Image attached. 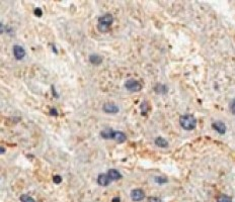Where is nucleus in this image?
I'll list each match as a JSON object with an SVG mask.
<instances>
[{"label":"nucleus","mask_w":235,"mask_h":202,"mask_svg":"<svg viewBox=\"0 0 235 202\" xmlns=\"http://www.w3.org/2000/svg\"><path fill=\"white\" fill-rule=\"evenodd\" d=\"M179 124L184 129L192 130L197 127V119L192 114H184L179 117Z\"/></svg>","instance_id":"nucleus-1"},{"label":"nucleus","mask_w":235,"mask_h":202,"mask_svg":"<svg viewBox=\"0 0 235 202\" xmlns=\"http://www.w3.org/2000/svg\"><path fill=\"white\" fill-rule=\"evenodd\" d=\"M113 15L110 13H106L104 15L101 16L98 18V24H97V28L99 32H106L110 29L111 23H113Z\"/></svg>","instance_id":"nucleus-2"},{"label":"nucleus","mask_w":235,"mask_h":202,"mask_svg":"<svg viewBox=\"0 0 235 202\" xmlns=\"http://www.w3.org/2000/svg\"><path fill=\"white\" fill-rule=\"evenodd\" d=\"M125 87L127 88L129 91H132V92H138L142 89V85L135 79H129L126 81Z\"/></svg>","instance_id":"nucleus-3"},{"label":"nucleus","mask_w":235,"mask_h":202,"mask_svg":"<svg viewBox=\"0 0 235 202\" xmlns=\"http://www.w3.org/2000/svg\"><path fill=\"white\" fill-rule=\"evenodd\" d=\"M131 199L133 201L135 202H138V201H141L144 199V196H145V194H144V191L141 189H134L131 191Z\"/></svg>","instance_id":"nucleus-4"},{"label":"nucleus","mask_w":235,"mask_h":202,"mask_svg":"<svg viewBox=\"0 0 235 202\" xmlns=\"http://www.w3.org/2000/svg\"><path fill=\"white\" fill-rule=\"evenodd\" d=\"M13 55H14V57H15L16 60H21V59L25 58V51L21 46L15 45V46H13Z\"/></svg>","instance_id":"nucleus-5"},{"label":"nucleus","mask_w":235,"mask_h":202,"mask_svg":"<svg viewBox=\"0 0 235 202\" xmlns=\"http://www.w3.org/2000/svg\"><path fill=\"white\" fill-rule=\"evenodd\" d=\"M212 127L214 128L216 132H218L220 134H224L226 132V125L222 121H216L212 123Z\"/></svg>","instance_id":"nucleus-6"},{"label":"nucleus","mask_w":235,"mask_h":202,"mask_svg":"<svg viewBox=\"0 0 235 202\" xmlns=\"http://www.w3.org/2000/svg\"><path fill=\"white\" fill-rule=\"evenodd\" d=\"M111 182V178L108 177V174H101L98 176V178H97V183H98V185H101V186H108V185H110Z\"/></svg>","instance_id":"nucleus-7"},{"label":"nucleus","mask_w":235,"mask_h":202,"mask_svg":"<svg viewBox=\"0 0 235 202\" xmlns=\"http://www.w3.org/2000/svg\"><path fill=\"white\" fill-rule=\"evenodd\" d=\"M103 111L106 113H117L119 112V107L114 103H106L103 105Z\"/></svg>","instance_id":"nucleus-8"},{"label":"nucleus","mask_w":235,"mask_h":202,"mask_svg":"<svg viewBox=\"0 0 235 202\" xmlns=\"http://www.w3.org/2000/svg\"><path fill=\"white\" fill-rule=\"evenodd\" d=\"M108 177L111 178V181H117V180L122 178V174H121L118 170H116V169H111V170H108Z\"/></svg>","instance_id":"nucleus-9"},{"label":"nucleus","mask_w":235,"mask_h":202,"mask_svg":"<svg viewBox=\"0 0 235 202\" xmlns=\"http://www.w3.org/2000/svg\"><path fill=\"white\" fill-rule=\"evenodd\" d=\"M114 134H115V130L111 129V128H106L101 132V135L106 139H114Z\"/></svg>","instance_id":"nucleus-10"},{"label":"nucleus","mask_w":235,"mask_h":202,"mask_svg":"<svg viewBox=\"0 0 235 202\" xmlns=\"http://www.w3.org/2000/svg\"><path fill=\"white\" fill-rule=\"evenodd\" d=\"M89 62L93 65H99V64L103 62V58H101L99 55L96 54H92L89 56Z\"/></svg>","instance_id":"nucleus-11"},{"label":"nucleus","mask_w":235,"mask_h":202,"mask_svg":"<svg viewBox=\"0 0 235 202\" xmlns=\"http://www.w3.org/2000/svg\"><path fill=\"white\" fill-rule=\"evenodd\" d=\"M114 139L118 142H124L127 139V137L122 132H115V134H114Z\"/></svg>","instance_id":"nucleus-12"},{"label":"nucleus","mask_w":235,"mask_h":202,"mask_svg":"<svg viewBox=\"0 0 235 202\" xmlns=\"http://www.w3.org/2000/svg\"><path fill=\"white\" fill-rule=\"evenodd\" d=\"M155 144L157 147H160V148H167L168 147V142L167 141L162 137H158L155 139Z\"/></svg>","instance_id":"nucleus-13"},{"label":"nucleus","mask_w":235,"mask_h":202,"mask_svg":"<svg viewBox=\"0 0 235 202\" xmlns=\"http://www.w3.org/2000/svg\"><path fill=\"white\" fill-rule=\"evenodd\" d=\"M154 91L157 94H166L167 93V87L163 84H156L154 87Z\"/></svg>","instance_id":"nucleus-14"},{"label":"nucleus","mask_w":235,"mask_h":202,"mask_svg":"<svg viewBox=\"0 0 235 202\" xmlns=\"http://www.w3.org/2000/svg\"><path fill=\"white\" fill-rule=\"evenodd\" d=\"M217 202H232V198L228 195L222 194L217 198Z\"/></svg>","instance_id":"nucleus-15"},{"label":"nucleus","mask_w":235,"mask_h":202,"mask_svg":"<svg viewBox=\"0 0 235 202\" xmlns=\"http://www.w3.org/2000/svg\"><path fill=\"white\" fill-rule=\"evenodd\" d=\"M20 199L21 202H35V199L33 198V197L28 196V195H27V194H23V195H21Z\"/></svg>","instance_id":"nucleus-16"},{"label":"nucleus","mask_w":235,"mask_h":202,"mask_svg":"<svg viewBox=\"0 0 235 202\" xmlns=\"http://www.w3.org/2000/svg\"><path fill=\"white\" fill-rule=\"evenodd\" d=\"M154 181H155L157 184H164V183H167V179L164 177H160V176H157V177L154 178Z\"/></svg>","instance_id":"nucleus-17"},{"label":"nucleus","mask_w":235,"mask_h":202,"mask_svg":"<svg viewBox=\"0 0 235 202\" xmlns=\"http://www.w3.org/2000/svg\"><path fill=\"white\" fill-rule=\"evenodd\" d=\"M148 105H147V102H142V104H141V111H142V114H144V115H146L147 114V111H148Z\"/></svg>","instance_id":"nucleus-18"},{"label":"nucleus","mask_w":235,"mask_h":202,"mask_svg":"<svg viewBox=\"0 0 235 202\" xmlns=\"http://www.w3.org/2000/svg\"><path fill=\"white\" fill-rule=\"evenodd\" d=\"M53 182L55 183V184H60V183L62 182V177L59 175H55L53 177Z\"/></svg>","instance_id":"nucleus-19"},{"label":"nucleus","mask_w":235,"mask_h":202,"mask_svg":"<svg viewBox=\"0 0 235 202\" xmlns=\"http://www.w3.org/2000/svg\"><path fill=\"white\" fill-rule=\"evenodd\" d=\"M34 13H35V16H39V17H41V16L43 15V11H42V9L40 8V7H37V8L35 9Z\"/></svg>","instance_id":"nucleus-20"},{"label":"nucleus","mask_w":235,"mask_h":202,"mask_svg":"<svg viewBox=\"0 0 235 202\" xmlns=\"http://www.w3.org/2000/svg\"><path fill=\"white\" fill-rule=\"evenodd\" d=\"M148 202H161V199L158 198V197H149L148 198Z\"/></svg>","instance_id":"nucleus-21"},{"label":"nucleus","mask_w":235,"mask_h":202,"mask_svg":"<svg viewBox=\"0 0 235 202\" xmlns=\"http://www.w3.org/2000/svg\"><path fill=\"white\" fill-rule=\"evenodd\" d=\"M230 110H231V112L233 113V114H235V98L231 101V104H230Z\"/></svg>","instance_id":"nucleus-22"},{"label":"nucleus","mask_w":235,"mask_h":202,"mask_svg":"<svg viewBox=\"0 0 235 202\" xmlns=\"http://www.w3.org/2000/svg\"><path fill=\"white\" fill-rule=\"evenodd\" d=\"M50 114L54 115V116H57V115H58V111H57L56 108H52L51 110H50Z\"/></svg>","instance_id":"nucleus-23"},{"label":"nucleus","mask_w":235,"mask_h":202,"mask_svg":"<svg viewBox=\"0 0 235 202\" xmlns=\"http://www.w3.org/2000/svg\"><path fill=\"white\" fill-rule=\"evenodd\" d=\"M120 198L119 197H114L113 198V200H111V202H120Z\"/></svg>","instance_id":"nucleus-24"},{"label":"nucleus","mask_w":235,"mask_h":202,"mask_svg":"<svg viewBox=\"0 0 235 202\" xmlns=\"http://www.w3.org/2000/svg\"><path fill=\"white\" fill-rule=\"evenodd\" d=\"M52 91H53V94L55 95L56 97H58V96H59V95L56 93V90H55V88H54V87H52Z\"/></svg>","instance_id":"nucleus-25"},{"label":"nucleus","mask_w":235,"mask_h":202,"mask_svg":"<svg viewBox=\"0 0 235 202\" xmlns=\"http://www.w3.org/2000/svg\"><path fill=\"white\" fill-rule=\"evenodd\" d=\"M4 152H5V150H4L3 147H1V154H2V155L4 154Z\"/></svg>","instance_id":"nucleus-26"}]
</instances>
